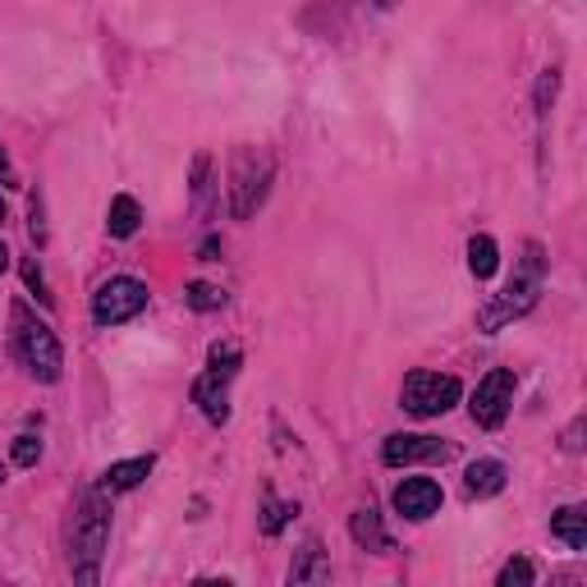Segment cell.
<instances>
[{"label":"cell","instance_id":"obj_5","mask_svg":"<svg viewBox=\"0 0 587 587\" xmlns=\"http://www.w3.org/2000/svg\"><path fill=\"white\" fill-rule=\"evenodd\" d=\"M460 400H464L460 377H450V372H427V367L408 372L404 386H400V408L413 413V418H441V413H450Z\"/></svg>","mask_w":587,"mask_h":587},{"label":"cell","instance_id":"obj_30","mask_svg":"<svg viewBox=\"0 0 587 587\" xmlns=\"http://www.w3.org/2000/svg\"><path fill=\"white\" fill-rule=\"evenodd\" d=\"M0 221H10V207H5V198H0Z\"/></svg>","mask_w":587,"mask_h":587},{"label":"cell","instance_id":"obj_4","mask_svg":"<svg viewBox=\"0 0 587 587\" xmlns=\"http://www.w3.org/2000/svg\"><path fill=\"white\" fill-rule=\"evenodd\" d=\"M14 354L37 381H47V386L60 381V372H64V354H60L56 331L47 321L28 317L24 308H14Z\"/></svg>","mask_w":587,"mask_h":587},{"label":"cell","instance_id":"obj_28","mask_svg":"<svg viewBox=\"0 0 587 587\" xmlns=\"http://www.w3.org/2000/svg\"><path fill=\"white\" fill-rule=\"evenodd\" d=\"M0 271H10V248L0 244Z\"/></svg>","mask_w":587,"mask_h":587},{"label":"cell","instance_id":"obj_19","mask_svg":"<svg viewBox=\"0 0 587 587\" xmlns=\"http://www.w3.org/2000/svg\"><path fill=\"white\" fill-rule=\"evenodd\" d=\"M188 308H198V313L225 308V290L221 285H207V280H193V285H188Z\"/></svg>","mask_w":587,"mask_h":587},{"label":"cell","instance_id":"obj_27","mask_svg":"<svg viewBox=\"0 0 587 587\" xmlns=\"http://www.w3.org/2000/svg\"><path fill=\"white\" fill-rule=\"evenodd\" d=\"M0 184H14V166L5 157V147H0Z\"/></svg>","mask_w":587,"mask_h":587},{"label":"cell","instance_id":"obj_15","mask_svg":"<svg viewBox=\"0 0 587 587\" xmlns=\"http://www.w3.org/2000/svg\"><path fill=\"white\" fill-rule=\"evenodd\" d=\"M143 225V207L138 198H129V193H115L111 198V211H106V230H111V239H134Z\"/></svg>","mask_w":587,"mask_h":587},{"label":"cell","instance_id":"obj_7","mask_svg":"<svg viewBox=\"0 0 587 587\" xmlns=\"http://www.w3.org/2000/svg\"><path fill=\"white\" fill-rule=\"evenodd\" d=\"M147 285L134 276H111L106 285L93 294V321L97 326H124V321H134L143 308H147Z\"/></svg>","mask_w":587,"mask_h":587},{"label":"cell","instance_id":"obj_3","mask_svg":"<svg viewBox=\"0 0 587 587\" xmlns=\"http://www.w3.org/2000/svg\"><path fill=\"white\" fill-rule=\"evenodd\" d=\"M276 180V157L267 147H239L230 157V216L248 221V216L267 203Z\"/></svg>","mask_w":587,"mask_h":587},{"label":"cell","instance_id":"obj_29","mask_svg":"<svg viewBox=\"0 0 587 587\" xmlns=\"http://www.w3.org/2000/svg\"><path fill=\"white\" fill-rule=\"evenodd\" d=\"M372 5H377V10H395V5H400V0H372Z\"/></svg>","mask_w":587,"mask_h":587},{"label":"cell","instance_id":"obj_6","mask_svg":"<svg viewBox=\"0 0 587 587\" xmlns=\"http://www.w3.org/2000/svg\"><path fill=\"white\" fill-rule=\"evenodd\" d=\"M239 372V350L234 344H211V363L207 372L193 381V404L207 413V423H230V381Z\"/></svg>","mask_w":587,"mask_h":587},{"label":"cell","instance_id":"obj_31","mask_svg":"<svg viewBox=\"0 0 587 587\" xmlns=\"http://www.w3.org/2000/svg\"><path fill=\"white\" fill-rule=\"evenodd\" d=\"M0 482H5V464H0Z\"/></svg>","mask_w":587,"mask_h":587},{"label":"cell","instance_id":"obj_20","mask_svg":"<svg viewBox=\"0 0 587 587\" xmlns=\"http://www.w3.org/2000/svg\"><path fill=\"white\" fill-rule=\"evenodd\" d=\"M500 587H533L537 583V570H533V560H524V555H518V560H510L505 564V570H500V578H496Z\"/></svg>","mask_w":587,"mask_h":587},{"label":"cell","instance_id":"obj_12","mask_svg":"<svg viewBox=\"0 0 587 587\" xmlns=\"http://www.w3.org/2000/svg\"><path fill=\"white\" fill-rule=\"evenodd\" d=\"M464 491L487 500V496H500L505 491V464L500 460H473L468 473H464Z\"/></svg>","mask_w":587,"mask_h":587},{"label":"cell","instance_id":"obj_13","mask_svg":"<svg viewBox=\"0 0 587 587\" xmlns=\"http://www.w3.org/2000/svg\"><path fill=\"white\" fill-rule=\"evenodd\" d=\"M326 578H331V564H326V555H321V541L308 537V541H303V551H298V560L290 564V583L303 587V583H326Z\"/></svg>","mask_w":587,"mask_h":587},{"label":"cell","instance_id":"obj_18","mask_svg":"<svg viewBox=\"0 0 587 587\" xmlns=\"http://www.w3.org/2000/svg\"><path fill=\"white\" fill-rule=\"evenodd\" d=\"M193 207H198L203 216H211V157L203 151L198 161H193Z\"/></svg>","mask_w":587,"mask_h":587},{"label":"cell","instance_id":"obj_24","mask_svg":"<svg viewBox=\"0 0 587 587\" xmlns=\"http://www.w3.org/2000/svg\"><path fill=\"white\" fill-rule=\"evenodd\" d=\"M24 280H28V290H37V298H41V303H47V308H51V290H47V276L37 271V262H28V267H24Z\"/></svg>","mask_w":587,"mask_h":587},{"label":"cell","instance_id":"obj_16","mask_svg":"<svg viewBox=\"0 0 587 587\" xmlns=\"http://www.w3.org/2000/svg\"><path fill=\"white\" fill-rule=\"evenodd\" d=\"M551 537H560L570 551H587V510L583 505H564L551 518Z\"/></svg>","mask_w":587,"mask_h":587},{"label":"cell","instance_id":"obj_25","mask_svg":"<svg viewBox=\"0 0 587 587\" xmlns=\"http://www.w3.org/2000/svg\"><path fill=\"white\" fill-rule=\"evenodd\" d=\"M28 234H33V244H37V248L47 244V221H41V193H33V225H28Z\"/></svg>","mask_w":587,"mask_h":587},{"label":"cell","instance_id":"obj_14","mask_svg":"<svg viewBox=\"0 0 587 587\" xmlns=\"http://www.w3.org/2000/svg\"><path fill=\"white\" fill-rule=\"evenodd\" d=\"M350 533H354V541H358L363 551H377V555H386V551H390V537H386V528H381V514H377L372 505L354 510V518H350Z\"/></svg>","mask_w":587,"mask_h":587},{"label":"cell","instance_id":"obj_2","mask_svg":"<svg viewBox=\"0 0 587 587\" xmlns=\"http://www.w3.org/2000/svg\"><path fill=\"white\" fill-rule=\"evenodd\" d=\"M106 541H111V496L97 487V491H83L70 518V570L78 583L93 587L101 578Z\"/></svg>","mask_w":587,"mask_h":587},{"label":"cell","instance_id":"obj_21","mask_svg":"<svg viewBox=\"0 0 587 587\" xmlns=\"http://www.w3.org/2000/svg\"><path fill=\"white\" fill-rule=\"evenodd\" d=\"M294 514H298V505H280V500H267V514H262V533H267V537H280Z\"/></svg>","mask_w":587,"mask_h":587},{"label":"cell","instance_id":"obj_1","mask_svg":"<svg viewBox=\"0 0 587 587\" xmlns=\"http://www.w3.org/2000/svg\"><path fill=\"white\" fill-rule=\"evenodd\" d=\"M541 285H547V257H541V244H524V257H518L514 276L505 280V290L487 298V308L477 313V331L496 335L500 326H510L518 317H528L541 298Z\"/></svg>","mask_w":587,"mask_h":587},{"label":"cell","instance_id":"obj_8","mask_svg":"<svg viewBox=\"0 0 587 587\" xmlns=\"http://www.w3.org/2000/svg\"><path fill=\"white\" fill-rule=\"evenodd\" d=\"M514 390H518V377L510 372V367H491V372H487L482 381H477L473 400H468V413H473V423H477V427H487V431H496L500 423L510 418Z\"/></svg>","mask_w":587,"mask_h":587},{"label":"cell","instance_id":"obj_26","mask_svg":"<svg viewBox=\"0 0 587 587\" xmlns=\"http://www.w3.org/2000/svg\"><path fill=\"white\" fill-rule=\"evenodd\" d=\"M583 450V418L570 423V431H564V454H578Z\"/></svg>","mask_w":587,"mask_h":587},{"label":"cell","instance_id":"obj_11","mask_svg":"<svg viewBox=\"0 0 587 587\" xmlns=\"http://www.w3.org/2000/svg\"><path fill=\"white\" fill-rule=\"evenodd\" d=\"M151 464H157V460H151V454H138V460H120V464H111V468H106L101 473V491L106 496H120V491H134L138 482H143V477L151 473Z\"/></svg>","mask_w":587,"mask_h":587},{"label":"cell","instance_id":"obj_10","mask_svg":"<svg viewBox=\"0 0 587 587\" xmlns=\"http://www.w3.org/2000/svg\"><path fill=\"white\" fill-rule=\"evenodd\" d=\"M441 482H431V477H404V482L390 491V505H395L404 518H413V524H423V518H431L441 510Z\"/></svg>","mask_w":587,"mask_h":587},{"label":"cell","instance_id":"obj_17","mask_svg":"<svg viewBox=\"0 0 587 587\" xmlns=\"http://www.w3.org/2000/svg\"><path fill=\"white\" fill-rule=\"evenodd\" d=\"M468 271L477 280H491L500 271V248H496V239L491 234H473L468 239Z\"/></svg>","mask_w":587,"mask_h":587},{"label":"cell","instance_id":"obj_23","mask_svg":"<svg viewBox=\"0 0 587 587\" xmlns=\"http://www.w3.org/2000/svg\"><path fill=\"white\" fill-rule=\"evenodd\" d=\"M37 460H41V441L28 437V431H24V437H14V464L19 468H33Z\"/></svg>","mask_w":587,"mask_h":587},{"label":"cell","instance_id":"obj_22","mask_svg":"<svg viewBox=\"0 0 587 587\" xmlns=\"http://www.w3.org/2000/svg\"><path fill=\"white\" fill-rule=\"evenodd\" d=\"M555 93H560V70H555V64H551V70L541 74V83H537V115H547V111H551Z\"/></svg>","mask_w":587,"mask_h":587},{"label":"cell","instance_id":"obj_9","mask_svg":"<svg viewBox=\"0 0 587 587\" xmlns=\"http://www.w3.org/2000/svg\"><path fill=\"white\" fill-rule=\"evenodd\" d=\"M381 460H386L390 468L445 464V460H454V445H450V441H437V437H423V431H395V437H386Z\"/></svg>","mask_w":587,"mask_h":587}]
</instances>
